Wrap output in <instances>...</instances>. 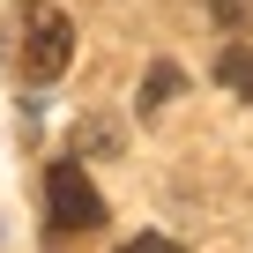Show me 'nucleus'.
Segmentation results:
<instances>
[{"label": "nucleus", "mask_w": 253, "mask_h": 253, "mask_svg": "<svg viewBox=\"0 0 253 253\" xmlns=\"http://www.w3.org/2000/svg\"><path fill=\"white\" fill-rule=\"evenodd\" d=\"M216 82L253 104V45H223V52H216Z\"/></svg>", "instance_id": "7ed1b4c3"}, {"label": "nucleus", "mask_w": 253, "mask_h": 253, "mask_svg": "<svg viewBox=\"0 0 253 253\" xmlns=\"http://www.w3.org/2000/svg\"><path fill=\"white\" fill-rule=\"evenodd\" d=\"M179 89H186V75H179L171 60H157V67L142 75V112H164V104H171Z\"/></svg>", "instance_id": "20e7f679"}, {"label": "nucleus", "mask_w": 253, "mask_h": 253, "mask_svg": "<svg viewBox=\"0 0 253 253\" xmlns=\"http://www.w3.org/2000/svg\"><path fill=\"white\" fill-rule=\"evenodd\" d=\"M15 30H23V75L30 82H52L75 60V23L52 8V0H23V8H15Z\"/></svg>", "instance_id": "f257e3e1"}, {"label": "nucleus", "mask_w": 253, "mask_h": 253, "mask_svg": "<svg viewBox=\"0 0 253 253\" xmlns=\"http://www.w3.org/2000/svg\"><path fill=\"white\" fill-rule=\"evenodd\" d=\"M45 201H52V223L60 231H97L104 223V194L89 186L82 164H52L45 171Z\"/></svg>", "instance_id": "f03ea898"}, {"label": "nucleus", "mask_w": 253, "mask_h": 253, "mask_svg": "<svg viewBox=\"0 0 253 253\" xmlns=\"http://www.w3.org/2000/svg\"><path fill=\"white\" fill-rule=\"evenodd\" d=\"M201 8L223 23V30H238V23H253V0H201Z\"/></svg>", "instance_id": "39448f33"}, {"label": "nucleus", "mask_w": 253, "mask_h": 253, "mask_svg": "<svg viewBox=\"0 0 253 253\" xmlns=\"http://www.w3.org/2000/svg\"><path fill=\"white\" fill-rule=\"evenodd\" d=\"M119 253H179V238H164V231H142V238H126Z\"/></svg>", "instance_id": "423d86ee"}]
</instances>
